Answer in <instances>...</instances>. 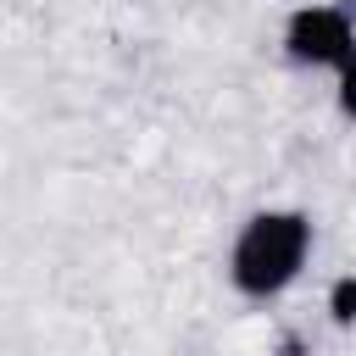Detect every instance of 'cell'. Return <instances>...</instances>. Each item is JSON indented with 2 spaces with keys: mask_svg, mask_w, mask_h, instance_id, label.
I'll return each mask as SVG.
<instances>
[{
  "mask_svg": "<svg viewBox=\"0 0 356 356\" xmlns=\"http://www.w3.org/2000/svg\"><path fill=\"white\" fill-rule=\"evenodd\" d=\"M306 256H312V217L273 206V211H256L239 228V239L228 250V278H234L239 295L267 300V295H284L300 278Z\"/></svg>",
  "mask_w": 356,
  "mask_h": 356,
  "instance_id": "cell-1",
  "label": "cell"
},
{
  "mask_svg": "<svg viewBox=\"0 0 356 356\" xmlns=\"http://www.w3.org/2000/svg\"><path fill=\"white\" fill-rule=\"evenodd\" d=\"M284 50L300 67H345L356 56V22L339 6H300L284 22Z\"/></svg>",
  "mask_w": 356,
  "mask_h": 356,
  "instance_id": "cell-2",
  "label": "cell"
},
{
  "mask_svg": "<svg viewBox=\"0 0 356 356\" xmlns=\"http://www.w3.org/2000/svg\"><path fill=\"white\" fill-rule=\"evenodd\" d=\"M328 317H334L339 328H350V323H356V273H345V278H334V284H328Z\"/></svg>",
  "mask_w": 356,
  "mask_h": 356,
  "instance_id": "cell-3",
  "label": "cell"
},
{
  "mask_svg": "<svg viewBox=\"0 0 356 356\" xmlns=\"http://www.w3.org/2000/svg\"><path fill=\"white\" fill-rule=\"evenodd\" d=\"M339 111H345V117L356 122V56H350V61L339 67Z\"/></svg>",
  "mask_w": 356,
  "mask_h": 356,
  "instance_id": "cell-4",
  "label": "cell"
}]
</instances>
